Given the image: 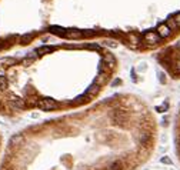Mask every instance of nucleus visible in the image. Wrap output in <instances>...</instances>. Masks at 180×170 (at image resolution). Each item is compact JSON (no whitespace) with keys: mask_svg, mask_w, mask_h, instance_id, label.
Masks as SVG:
<instances>
[{"mask_svg":"<svg viewBox=\"0 0 180 170\" xmlns=\"http://www.w3.org/2000/svg\"><path fill=\"white\" fill-rule=\"evenodd\" d=\"M145 40H146V43L155 46L160 42V37H159V35L156 33V30H150V32H147L145 35Z\"/></svg>","mask_w":180,"mask_h":170,"instance_id":"obj_4","label":"nucleus"},{"mask_svg":"<svg viewBox=\"0 0 180 170\" xmlns=\"http://www.w3.org/2000/svg\"><path fill=\"white\" fill-rule=\"evenodd\" d=\"M52 50H53V47H47V46H46V47H40V49H37L36 53H37V55H45V53H50Z\"/></svg>","mask_w":180,"mask_h":170,"instance_id":"obj_12","label":"nucleus"},{"mask_svg":"<svg viewBox=\"0 0 180 170\" xmlns=\"http://www.w3.org/2000/svg\"><path fill=\"white\" fill-rule=\"evenodd\" d=\"M7 89V79L5 76H0V92H5Z\"/></svg>","mask_w":180,"mask_h":170,"instance_id":"obj_10","label":"nucleus"},{"mask_svg":"<svg viewBox=\"0 0 180 170\" xmlns=\"http://www.w3.org/2000/svg\"><path fill=\"white\" fill-rule=\"evenodd\" d=\"M36 59H37V53H32V55H29L25 60H23V65H26V66L30 65V63H32V62H35Z\"/></svg>","mask_w":180,"mask_h":170,"instance_id":"obj_9","label":"nucleus"},{"mask_svg":"<svg viewBox=\"0 0 180 170\" xmlns=\"http://www.w3.org/2000/svg\"><path fill=\"white\" fill-rule=\"evenodd\" d=\"M99 92H100V85H97V83H93V85L89 87V90H87V93H89L90 96H96Z\"/></svg>","mask_w":180,"mask_h":170,"instance_id":"obj_7","label":"nucleus"},{"mask_svg":"<svg viewBox=\"0 0 180 170\" xmlns=\"http://www.w3.org/2000/svg\"><path fill=\"white\" fill-rule=\"evenodd\" d=\"M82 36V33L80 32H77V30H73V32H67V35H66V37H69V39H76V37H80Z\"/></svg>","mask_w":180,"mask_h":170,"instance_id":"obj_11","label":"nucleus"},{"mask_svg":"<svg viewBox=\"0 0 180 170\" xmlns=\"http://www.w3.org/2000/svg\"><path fill=\"white\" fill-rule=\"evenodd\" d=\"M180 116V113H179ZM176 143H177V149H179V155H180V125H179V130H177V137H176Z\"/></svg>","mask_w":180,"mask_h":170,"instance_id":"obj_13","label":"nucleus"},{"mask_svg":"<svg viewBox=\"0 0 180 170\" xmlns=\"http://www.w3.org/2000/svg\"><path fill=\"white\" fill-rule=\"evenodd\" d=\"M109 170H125V163L122 160H115L110 163Z\"/></svg>","mask_w":180,"mask_h":170,"instance_id":"obj_6","label":"nucleus"},{"mask_svg":"<svg viewBox=\"0 0 180 170\" xmlns=\"http://www.w3.org/2000/svg\"><path fill=\"white\" fill-rule=\"evenodd\" d=\"M9 105L12 109L19 110V109H23V107H25V102L22 99H19V97H12V99L9 100Z\"/></svg>","mask_w":180,"mask_h":170,"instance_id":"obj_5","label":"nucleus"},{"mask_svg":"<svg viewBox=\"0 0 180 170\" xmlns=\"http://www.w3.org/2000/svg\"><path fill=\"white\" fill-rule=\"evenodd\" d=\"M175 50L177 52V56H175L173 59L167 60V65L170 66V69L173 72L175 77H179L180 76V42L175 46Z\"/></svg>","mask_w":180,"mask_h":170,"instance_id":"obj_1","label":"nucleus"},{"mask_svg":"<svg viewBox=\"0 0 180 170\" xmlns=\"http://www.w3.org/2000/svg\"><path fill=\"white\" fill-rule=\"evenodd\" d=\"M36 105H37V107H39L40 110H47V112H49V110H55L56 107L59 106L55 100L49 99V97H46V99H39Z\"/></svg>","mask_w":180,"mask_h":170,"instance_id":"obj_3","label":"nucleus"},{"mask_svg":"<svg viewBox=\"0 0 180 170\" xmlns=\"http://www.w3.org/2000/svg\"><path fill=\"white\" fill-rule=\"evenodd\" d=\"M112 120L116 126H123L129 120V113L123 109H116L113 113H112Z\"/></svg>","mask_w":180,"mask_h":170,"instance_id":"obj_2","label":"nucleus"},{"mask_svg":"<svg viewBox=\"0 0 180 170\" xmlns=\"http://www.w3.org/2000/svg\"><path fill=\"white\" fill-rule=\"evenodd\" d=\"M22 142H23V135H15V136H12V139H10V145L17 146Z\"/></svg>","mask_w":180,"mask_h":170,"instance_id":"obj_8","label":"nucleus"}]
</instances>
